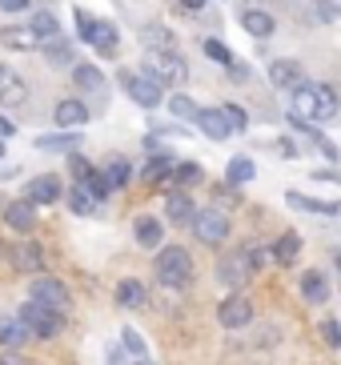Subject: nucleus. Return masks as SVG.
Wrapping results in <instances>:
<instances>
[{
  "label": "nucleus",
  "mask_w": 341,
  "mask_h": 365,
  "mask_svg": "<svg viewBox=\"0 0 341 365\" xmlns=\"http://www.w3.org/2000/svg\"><path fill=\"white\" fill-rule=\"evenodd\" d=\"M137 241L145 249H157L161 245V221H153V217H141L137 221Z\"/></svg>",
  "instance_id": "nucleus-30"
},
{
  "label": "nucleus",
  "mask_w": 341,
  "mask_h": 365,
  "mask_svg": "<svg viewBox=\"0 0 341 365\" xmlns=\"http://www.w3.org/2000/svg\"><path fill=\"white\" fill-rule=\"evenodd\" d=\"M297 253H301V237H297V233H281V237H278V245H273V257L289 265V261L297 257Z\"/></svg>",
  "instance_id": "nucleus-28"
},
{
  "label": "nucleus",
  "mask_w": 341,
  "mask_h": 365,
  "mask_svg": "<svg viewBox=\"0 0 341 365\" xmlns=\"http://www.w3.org/2000/svg\"><path fill=\"white\" fill-rule=\"evenodd\" d=\"M4 221H9L16 233H29V229L36 225V213H32V205H29V201H12L9 209H4Z\"/></svg>",
  "instance_id": "nucleus-17"
},
{
  "label": "nucleus",
  "mask_w": 341,
  "mask_h": 365,
  "mask_svg": "<svg viewBox=\"0 0 341 365\" xmlns=\"http://www.w3.org/2000/svg\"><path fill=\"white\" fill-rule=\"evenodd\" d=\"M269 81L278 88H301V65H293V61H273L269 65Z\"/></svg>",
  "instance_id": "nucleus-16"
},
{
  "label": "nucleus",
  "mask_w": 341,
  "mask_h": 365,
  "mask_svg": "<svg viewBox=\"0 0 341 365\" xmlns=\"http://www.w3.org/2000/svg\"><path fill=\"white\" fill-rule=\"evenodd\" d=\"M221 117H225V125H229V133H245V125H249V117H245L241 105H225Z\"/></svg>",
  "instance_id": "nucleus-37"
},
{
  "label": "nucleus",
  "mask_w": 341,
  "mask_h": 365,
  "mask_svg": "<svg viewBox=\"0 0 341 365\" xmlns=\"http://www.w3.org/2000/svg\"><path fill=\"white\" fill-rule=\"evenodd\" d=\"M73 16H76V36H81V41H85V33H88V29H93V16H88L85 9H76Z\"/></svg>",
  "instance_id": "nucleus-45"
},
{
  "label": "nucleus",
  "mask_w": 341,
  "mask_h": 365,
  "mask_svg": "<svg viewBox=\"0 0 341 365\" xmlns=\"http://www.w3.org/2000/svg\"><path fill=\"white\" fill-rule=\"evenodd\" d=\"M85 41L93 44L101 56H113V53H117V29H113L108 21H93V29L85 33Z\"/></svg>",
  "instance_id": "nucleus-13"
},
{
  "label": "nucleus",
  "mask_w": 341,
  "mask_h": 365,
  "mask_svg": "<svg viewBox=\"0 0 341 365\" xmlns=\"http://www.w3.org/2000/svg\"><path fill=\"white\" fill-rule=\"evenodd\" d=\"M12 133H16V125L9 117H0V137H12Z\"/></svg>",
  "instance_id": "nucleus-48"
},
{
  "label": "nucleus",
  "mask_w": 341,
  "mask_h": 365,
  "mask_svg": "<svg viewBox=\"0 0 341 365\" xmlns=\"http://www.w3.org/2000/svg\"><path fill=\"white\" fill-rule=\"evenodd\" d=\"M36 149H41V153H68V149H76V137H73V133H56V137H36Z\"/></svg>",
  "instance_id": "nucleus-27"
},
{
  "label": "nucleus",
  "mask_w": 341,
  "mask_h": 365,
  "mask_svg": "<svg viewBox=\"0 0 341 365\" xmlns=\"http://www.w3.org/2000/svg\"><path fill=\"white\" fill-rule=\"evenodd\" d=\"M205 173H201V165H177L173 169V181H181V185H197Z\"/></svg>",
  "instance_id": "nucleus-39"
},
{
  "label": "nucleus",
  "mask_w": 341,
  "mask_h": 365,
  "mask_svg": "<svg viewBox=\"0 0 341 365\" xmlns=\"http://www.w3.org/2000/svg\"><path fill=\"white\" fill-rule=\"evenodd\" d=\"M29 301H32V305H41V309L64 313V309H68V289H64L56 277H36L29 285Z\"/></svg>",
  "instance_id": "nucleus-4"
},
{
  "label": "nucleus",
  "mask_w": 341,
  "mask_h": 365,
  "mask_svg": "<svg viewBox=\"0 0 341 365\" xmlns=\"http://www.w3.org/2000/svg\"><path fill=\"white\" fill-rule=\"evenodd\" d=\"M56 125L61 129H85V120H88V108L81 105V101H61L56 105Z\"/></svg>",
  "instance_id": "nucleus-14"
},
{
  "label": "nucleus",
  "mask_w": 341,
  "mask_h": 365,
  "mask_svg": "<svg viewBox=\"0 0 341 365\" xmlns=\"http://www.w3.org/2000/svg\"><path fill=\"white\" fill-rule=\"evenodd\" d=\"M181 4H185V9H193V12H197V9H205V0H181Z\"/></svg>",
  "instance_id": "nucleus-49"
},
{
  "label": "nucleus",
  "mask_w": 341,
  "mask_h": 365,
  "mask_svg": "<svg viewBox=\"0 0 341 365\" xmlns=\"http://www.w3.org/2000/svg\"><path fill=\"white\" fill-rule=\"evenodd\" d=\"M241 24H245V33H253V36L273 33V16H269V12H257V9H249L245 16H241Z\"/></svg>",
  "instance_id": "nucleus-25"
},
{
  "label": "nucleus",
  "mask_w": 341,
  "mask_h": 365,
  "mask_svg": "<svg viewBox=\"0 0 341 365\" xmlns=\"http://www.w3.org/2000/svg\"><path fill=\"white\" fill-rule=\"evenodd\" d=\"M193 233H197V241H205V245H221L225 237H229V217L221 213V209H201V213H193Z\"/></svg>",
  "instance_id": "nucleus-5"
},
{
  "label": "nucleus",
  "mask_w": 341,
  "mask_h": 365,
  "mask_svg": "<svg viewBox=\"0 0 341 365\" xmlns=\"http://www.w3.org/2000/svg\"><path fill=\"white\" fill-rule=\"evenodd\" d=\"M197 125H201V133L205 137H213V140H225L229 137V125H225V117H221V108H197Z\"/></svg>",
  "instance_id": "nucleus-15"
},
{
  "label": "nucleus",
  "mask_w": 341,
  "mask_h": 365,
  "mask_svg": "<svg viewBox=\"0 0 341 365\" xmlns=\"http://www.w3.org/2000/svg\"><path fill=\"white\" fill-rule=\"evenodd\" d=\"M225 181L229 185L253 181V161H249V157H233V161H229V173H225Z\"/></svg>",
  "instance_id": "nucleus-31"
},
{
  "label": "nucleus",
  "mask_w": 341,
  "mask_h": 365,
  "mask_svg": "<svg viewBox=\"0 0 341 365\" xmlns=\"http://www.w3.org/2000/svg\"><path fill=\"white\" fill-rule=\"evenodd\" d=\"M205 56H209V61H217V65H229V61H233V53H229L221 41H205Z\"/></svg>",
  "instance_id": "nucleus-40"
},
{
  "label": "nucleus",
  "mask_w": 341,
  "mask_h": 365,
  "mask_svg": "<svg viewBox=\"0 0 341 365\" xmlns=\"http://www.w3.org/2000/svg\"><path fill=\"white\" fill-rule=\"evenodd\" d=\"M141 41L153 44V53H165V48H173V36L165 33V29H157V24H149V29L141 33Z\"/></svg>",
  "instance_id": "nucleus-34"
},
{
  "label": "nucleus",
  "mask_w": 341,
  "mask_h": 365,
  "mask_svg": "<svg viewBox=\"0 0 341 365\" xmlns=\"http://www.w3.org/2000/svg\"><path fill=\"white\" fill-rule=\"evenodd\" d=\"M68 209H73L76 217H88V213H93V209H96V201H93V197L85 193V189H81V185H76L73 193H68Z\"/></svg>",
  "instance_id": "nucleus-36"
},
{
  "label": "nucleus",
  "mask_w": 341,
  "mask_h": 365,
  "mask_svg": "<svg viewBox=\"0 0 341 365\" xmlns=\"http://www.w3.org/2000/svg\"><path fill=\"white\" fill-rule=\"evenodd\" d=\"M108 181V189H121V185H128V161L125 157H113V161L105 165V173H101Z\"/></svg>",
  "instance_id": "nucleus-29"
},
{
  "label": "nucleus",
  "mask_w": 341,
  "mask_h": 365,
  "mask_svg": "<svg viewBox=\"0 0 341 365\" xmlns=\"http://www.w3.org/2000/svg\"><path fill=\"white\" fill-rule=\"evenodd\" d=\"M173 157H153L149 165H145V181H161V177H173Z\"/></svg>",
  "instance_id": "nucleus-35"
},
{
  "label": "nucleus",
  "mask_w": 341,
  "mask_h": 365,
  "mask_svg": "<svg viewBox=\"0 0 341 365\" xmlns=\"http://www.w3.org/2000/svg\"><path fill=\"white\" fill-rule=\"evenodd\" d=\"M145 76H153L157 85H181L185 76H189V68H185V61L173 53V48H165V53H149Z\"/></svg>",
  "instance_id": "nucleus-2"
},
{
  "label": "nucleus",
  "mask_w": 341,
  "mask_h": 365,
  "mask_svg": "<svg viewBox=\"0 0 341 365\" xmlns=\"http://www.w3.org/2000/svg\"><path fill=\"white\" fill-rule=\"evenodd\" d=\"M289 205H297V209H310V213L341 217V201H313V197H305V193H289Z\"/></svg>",
  "instance_id": "nucleus-18"
},
{
  "label": "nucleus",
  "mask_w": 341,
  "mask_h": 365,
  "mask_svg": "<svg viewBox=\"0 0 341 365\" xmlns=\"http://www.w3.org/2000/svg\"><path fill=\"white\" fill-rule=\"evenodd\" d=\"M29 341V329L21 325L16 313H0V349H21Z\"/></svg>",
  "instance_id": "nucleus-12"
},
{
  "label": "nucleus",
  "mask_w": 341,
  "mask_h": 365,
  "mask_svg": "<svg viewBox=\"0 0 341 365\" xmlns=\"http://www.w3.org/2000/svg\"><path fill=\"white\" fill-rule=\"evenodd\" d=\"M21 325L29 329V337H41V341H49V337H56L61 333V313H53V309H41V305H32V301H24L21 305Z\"/></svg>",
  "instance_id": "nucleus-3"
},
{
  "label": "nucleus",
  "mask_w": 341,
  "mask_h": 365,
  "mask_svg": "<svg viewBox=\"0 0 341 365\" xmlns=\"http://www.w3.org/2000/svg\"><path fill=\"white\" fill-rule=\"evenodd\" d=\"M117 301L121 305H125V309H141V305H145V285H141V281H121L117 285Z\"/></svg>",
  "instance_id": "nucleus-23"
},
{
  "label": "nucleus",
  "mask_w": 341,
  "mask_h": 365,
  "mask_svg": "<svg viewBox=\"0 0 341 365\" xmlns=\"http://www.w3.org/2000/svg\"><path fill=\"white\" fill-rule=\"evenodd\" d=\"M293 113H297V120L305 125V120H317V105H313V88H293Z\"/></svg>",
  "instance_id": "nucleus-21"
},
{
  "label": "nucleus",
  "mask_w": 341,
  "mask_h": 365,
  "mask_svg": "<svg viewBox=\"0 0 341 365\" xmlns=\"http://www.w3.org/2000/svg\"><path fill=\"white\" fill-rule=\"evenodd\" d=\"M29 29H32V33H36V36H41V41H53V36L61 33V24H56V16H53V12H49V9H44V12H36V16H32V24H29Z\"/></svg>",
  "instance_id": "nucleus-26"
},
{
  "label": "nucleus",
  "mask_w": 341,
  "mask_h": 365,
  "mask_svg": "<svg viewBox=\"0 0 341 365\" xmlns=\"http://www.w3.org/2000/svg\"><path fill=\"white\" fill-rule=\"evenodd\" d=\"M301 293H305V301L321 305V301L330 297V281L321 277V273H305V277H301Z\"/></svg>",
  "instance_id": "nucleus-22"
},
{
  "label": "nucleus",
  "mask_w": 341,
  "mask_h": 365,
  "mask_svg": "<svg viewBox=\"0 0 341 365\" xmlns=\"http://www.w3.org/2000/svg\"><path fill=\"white\" fill-rule=\"evenodd\" d=\"M0 365H29V357L16 354V349H0Z\"/></svg>",
  "instance_id": "nucleus-46"
},
{
  "label": "nucleus",
  "mask_w": 341,
  "mask_h": 365,
  "mask_svg": "<svg viewBox=\"0 0 341 365\" xmlns=\"http://www.w3.org/2000/svg\"><path fill=\"white\" fill-rule=\"evenodd\" d=\"M217 322L225 325V329H241V325L253 322V305H249V297H225L221 309H217Z\"/></svg>",
  "instance_id": "nucleus-9"
},
{
  "label": "nucleus",
  "mask_w": 341,
  "mask_h": 365,
  "mask_svg": "<svg viewBox=\"0 0 341 365\" xmlns=\"http://www.w3.org/2000/svg\"><path fill=\"white\" fill-rule=\"evenodd\" d=\"M193 277V261L189 253H185L181 245H169L157 253V281L161 285H169V289H181V285H189Z\"/></svg>",
  "instance_id": "nucleus-1"
},
{
  "label": "nucleus",
  "mask_w": 341,
  "mask_h": 365,
  "mask_svg": "<svg viewBox=\"0 0 341 365\" xmlns=\"http://www.w3.org/2000/svg\"><path fill=\"white\" fill-rule=\"evenodd\" d=\"M121 341H125V349L137 357V361L145 357V341H141V333H137V329H125V333H121Z\"/></svg>",
  "instance_id": "nucleus-41"
},
{
  "label": "nucleus",
  "mask_w": 341,
  "mask_h": 365,
  "mask_svg": "<svg viewBox=\"0 0 341 365\" xmlns=\"http://www.w3.org/2000/svg\"><path fill=\"white\" fill-rule=\"evenodd\" d=\"M9 261L16 273H41L44 269V249L36 241H21V245L9 249Z\"/></svg>",
  "instance_id": "nucleus-8"
},
{
  "label": "nucleus",
  "mask_w": 341,
  "mask_h": 365,
  "mask_svg": "<svg viewBox=\"0 0 341 365\" xmlns=\"http://www.w3.org/2000/svg\"><path fill=\"white\" fill-rule=\"evenodd\" d=\"M321 333H325V345H330V349H341V325L337 322H325Z\"/></svg>",
  "instance_id": "nucleus-43"
},
{
  "label": "nucleus",
  "mask_w": 341,
  "mask_h": 365,
  "mask_svg": "<svg viewBox=\"0 0 341 365\" xmlns=\"http://www.w3.org/2000/svg\"><path fill=\"white\" fill-rule=\"evenodd\" d=\"M68 169H73V177H76V181H85L88 173H93V165H88L85 157H81V153H73V157H68Z\"/></svg>",
  "instance_id": "nucleus-42"
},
{
  "label": "nucleus",
  "mask_w": 341,
  "mask_h": 365,
  "mask_svg": "<svg viewBox=\"0 0 341 365\" xmlns=\"http://www.w3.org/2000/svg\"><path fill=\"white\" fill-rule=\"evenodd\" d=\"M165 213H169L173 225H189L197 209H193V201H189L185 193H173V197H169V205H165Z\"/></svg>",
  "instance_id": "nucleus-19"
},
{
  "label": "nucleus",
  "mask_w": 341,
  "mask_h": 365,
  "mask_svg": "<svg viewBox=\"0 0 341 365\" xmlns=\"http://www.w3.org/2000/svg\"><path fill=\"white\" fill-rule=\"evenodd\" d=\"M0 157H4V145H0Z\"/></svg>",
  "instance_id": "nucleus-51"
},
{
  "label": "nucleus",
  "mask_w": 341,
  "mask_h": 365,
  "mask_svg": "<svg viewBox=\"0 0 341 365\" xmlns=\"http://www.w3.org/2000/svg\"><path fill=\"white\" fill-rule=\"evenodd\" d=\"M257 273V265L249 261V253L245 249H237V253H225L221 257V265H217V277H221V285H245L249 277Z\"/></svg>",
  "instance_id": "nucleus-6"
},
{
  "label": "nucleus",
  "mask_w": 341,
  "mask_h": 365,
  "mask_svg": "<svg viewBox=\"0 0 341 365\" xmlns=\"http://www.w3.org/2000/svg\"><path fill=\"white\" fill-rule=\"evenodd\" d=\"M313 105H317L321 120H330L333 113H337V93H333L330 85H313Z\"/></svg>",
  "instance_id": "nucleus-24"
},
{
  "label": "nucleus",
  "mask_w": 341,
  "mask_h": 365,
  "mask_svg": "<svg viewBox=\"0 0 341 365\" xmlns=\"http://www.w3.org/2000/svg\"><path fill=\"white\" fill-rule=\"evenodd\" d=\"M24 201L36 209V205H53L61 201V181L56 177H36V181H29V189H24Z\"/></svg>",
  "instance_id": "nucleus-11"
},
{
  "label": "nucleus",
  "mask_w": 341,
  "mask_h": 365,
  "mask_svg": "<svg viewBox=\"0 0 341 365\" xmlns=\"http://www.w3.org/2000/svg\"><path fill=\"white\" fill-rule=\"evenodd\" d=\"M0 9L4 12H24L29 9V0H0Z\"/></svg>",
  "instance_id": "nucleus-47"
},
{
  "label": "nucleus",
  "mask_w": 341,
  "mask_h": 365,
  "mask_svg": "<svg viewBox=\"0 0 341 365\" xmlns=\"http://www.w3.org/2000/svg\"><path fill=\"white\" fill-rule=\"evenodd\" d=\"M0 44L4 48H36L41 36L32 33V29H0Z\"/></svg>",
  "instance_id": "nucleus-20"
},
{
  "label": "nucleus",
  "mask_w": 341,
  "mask_h": 365,
  "mask_svg": "<svg viewBox=\"0 0 341 365\" xmlns=\"http://www.w3.org/2000/svg\"><path fill=\"white\" fill-rule=\"evenodd\" d=\"M73 76H76V85H81V88H88V93H96V88L105 85V76L96 73L93 65H76V68H73Z\"/></svg>",
  "instance_id": "nucleus-32"
},
{
  "label": "nucleus",
  "mask_w": 341,
  "mask_h": 365,
  "mask_svg": "<svg viewBox=\"0 0 341 365\" xmlns=\"http://www.w3.org/2000/svg\"><path fill=\"white\" fill-rule=\"evenodd\" d=\"M169 113H173V117L193 120V117H197V105H193L189 97H181V93H177V97H169Z\"/></svg>",
  "instance_id": "nucleus-38"
},
{
  "label": "nucleus",
  "mask_w": 341,
  "mask_h": 365,
  "mask_svg": "<svg viewBox=\"0 0 341 365\" xmlns=\"http://www.w3.org/2000/svg\"><path fill=\"white\" fill-rule=\"evenodd\" d=\"M125 88H128V97L137 101V105H145V108L161 105V85L153 81V76H145V73H125Z\"/></svg>",
  "instance_id": "nucleus-7"
},
{
  "label": "nucleus",
  "mask_w": 341,
  "mask_h": 365,
  "mask_svg": "<svg viewBox=\"0 0 341 365\" xmlns=\"http://www.w3.org/2000/svg\"><path fill=\"white\" fill-rule=\"evenodd\" d=\"M81 189H85V193L93 197V201H105V197L113 193V189H108V181L101 177V173H88L85 181H81Z\"/></svg>",
  "instance_id": "nucleus-33"
},
{
  "label": "nucleus",
  "mask_w": 341,
  "mask_h": 365,
  "mask_svg": "<svg viewBox=\"0 0 341 365\" xmlns=\"http://www.w3.org/2000/svg\"><path fill=\"white\" fill-rule=\"evenodd\" d=\"M24 97H29V88H24V81L16 76V68L0 65V105L12 108V105H21Z\"/></svg>",
  "instance_id": "nucleus-10"
},
{
  "label": "nucleus",
  "mask_w": 341,
  "mask_h": 365,
  "mask_svg": "<svg viewBox=\"0 0 341 365\" xmlns=\"http://www.w3.org/2000/svg\"><path fill=\"white\" fill-rule=\"evenodd\" d=\"M137 365H153V361H145V357H141V361H137Z\"/></svg>",
  "instance_id": "nucleus-50"
},
{
  "label": "nucleus",
  "mask_w": 341,
  "mask_h": 365,
  "mask_svg": "<svg viewBox=\"0 0 341 365\" xmlns=\"http://www.w3.org/2000/svg\"><path fill=\"white\" fill-rule=\"evenodd\" d=\"M44 56H49L53 65H68V44H64V41H53V48H49Z\"/></svg>",
  "instance_id": "nucleus-44"
}]
</instances>
